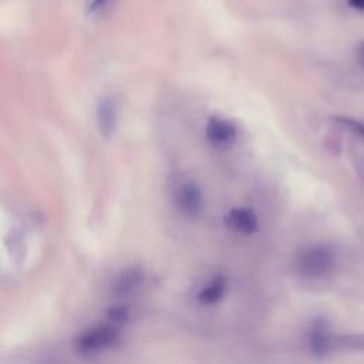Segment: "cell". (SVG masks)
Listing matches in <instances>:
<instances>
[{"mask_svg":"<svg viewBox=\"0 0 364 364\" xmlns=\"http://www.w3.org/2000/svg\"><path fill=\"white\" fill-rule=\"evenodd\" d=\"M357 61H358L360 67L364 70V43H361L357 48Z\"/></svg>","mask_w":364,"mask_h":364,"instance_id":"9a60e30c","label":"cell"},{"mask_svg":"<svg viewBox=\"0 0 364 364\" xmlns=\"http://www.w3.org/2000/svg\"><path fill=\"white\" fill-rule=\"evenodd\" d=\"M225 226L242 235H252L257 230V216L252 208H232L223 218Z\"/></svg>","mask_w":364,"mask_h":364,"instance_id":"5b68a950","label":"cell"},{"mask_svg":"<svg viewBox=\"0 0 364 364\" xmlns=\"http://www.w3.org/2000/svg\"><path fill=\"white\" fill-rule=\"evenodd\" d=\"M144 279H145V274H144L142 269L135 267V266L128 267V269L122 270L114 280L112 293L119 299L129 297L141 289Z\"/></svg>","mask_w":364,"mask_h":364,"instance_id":"52a82bcc","label":"cell"},{"mask_svg":"<svg viewBox=\"0 0 364 364\" xmlns=\"http://www.w3.org/2000/svg\"><path fill=\"white\" fill-rule=\"evenodd\" d=\"M331 348L347 351H364V334H340L333 337Z\"/></svg>","mask_w":364,"mask_h":364,"instance_id":"30bf717a","label":"cell"},{"mask_svg":"<svg viewBox=\"0 0 364 364\" xmlns=\"http://www.w3.org/2000/svg\"><path fill=\"white\" fill-rule=\"evenodd\" d=\"M118 102L114 97H105L100 101L97 108V125L101 136L104 139H109L118 124Z\"/></svg>","mask_w":364,"mask_h":364,"instance_id":"8992f818","label":"cell"},{"mask_svg":"<svg viewBox=\"0 0 364 364\" xmlns=\"http://www.w3.org/2000/svg\"><path fill=\"white\" fill-rule=\"evenodd\" d=\"M334 252L326 245H313L303 249L296 260L297 269L306 276H323L334 266Z\"/></svg>","mask_w":364,"mask_h":364,"instance_id":"6da1fadb","label":"cell"},{"mask_svg":"<svg viewBox=\"0 0 364 364\" xmlns=\"http://www.w3.org/2000/svg\"><path fill=\"white\" fill-rule=\"evenodd\" d=\"M331 334L328 331V323L324 318H316L311 324L309 334L310 351L316 357H321L331 350Z\"/></svg>","mask_w":364,"mask_h":364,"instance_id":"ba28073f","label":"cell"},{"mask_svg":"<svg viewBox=\"0 0 364 364\" xmlns=\"http://www.w3.org/2000/svg\"><path fill=\"white\" fill-rule=\"evenodd\" d=\"M173 199L179 212L186 218L195 219L202 213L203 196L200 188L195 182L185 181L179 183L175 189Z\"/></svg>","mask_w":364,"mask_h":364,"instance_id":"3957f363","label":"cell"},{"mask_svg":"<svg viewBox=\"0 0 364 364\" xmlns=\"http://www.w3.org/2000/svg\"><path fill=\"white\" fill-rule=\"evenodd\" d=\"M118 338V330L111 326H97L85 330L75 338V350L80 354L91 355L111 347Z\"/></svg>","mask_w":364,"mask_h":364,"instance_id":"7a4b0ae2","label":"cell"},{"mask_svg":"<svg viewBox=\"0 0 364 364\" xmlns=\"http://www.w3.org/2000/svg\"><path fill=\"white\" fill-rule=\"evenodd\" d=\"M226 291V277L219 274V276H215L198 294V300L205 304V306H209V304H215L218 303L223 294Z\"/></svg>","mask_w":364,"mask_h":364,"instance_id":"9c48e42d","label":"cell"},{"mask_svg":"<svg viewBox=\"0 0 364 364\" xmlns=\"http://www.w3.org/2000/svg\"><path fill=\"white\" fill-rule=\"evenodd\" d=\"M108 318L114 324H121L125 323L128 318V309L125 306H115L108 311Z\"/></svg>","mask_w":364,"mask_h":364,"instance_id":"4fadbf2b","label":"cell"},{"mask_svg":"<svg viewBox=\"0 0 364 364\" xmlns=\"http://www.w3.org/2000/svg\"><path fill=\"white\" fill-rule=\"evenodd\" d=\"M347 4L355 11H360L364 14V0H347Z\"/></svg>","mask_w":364,"mask_h":364,"instance_id":"5bb4252c","label":"cell"},{"mask_svg":"<svg viewBox=\"0 0 364 364\" xmlns=\"http://www.w3.org/2000/svg\"><path fill=\"white\" fill-rule=\"evenodd\" d=\"M237 138L235 124L222 117H210L206 124V139L216 149L230 148Z\"/></svg>","mask_w":364,"mask_h":364,"instance_id":"277c9868","label":"cell"},{"mask_svg":"<svg viewBox=\"0 0 364 364\" xmlns=\"http://www.w3.org/2000/svg\"><path fill=\"white\" fill-rule=\"evenodd\" d=\"M112 0H87L85 9L90 16H101L109 7Z\"/></svg>","mask_w":364,"mask_h":364,"instance_id":"7c38bea8","label":"cell"},{"mask_svg":"<svg viewBox=\"0 0 364 364\" xmlns=\"http://www.w3.org/2000/svg\"><path fill=\"white\" fill-rule=\"evenodd\" d=\"M331 119L338 127L348 129L350 132H353L355 135L364 136V121L363 119H357V118H351V117H341V115L333 117Z\"/></svg>","mask_w":364,"mask_h":364,"instance_id":"8fae6325","label":"cell"}]
</instances>
